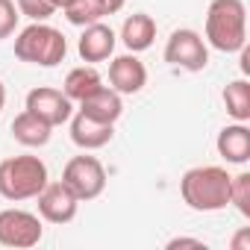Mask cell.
<instances>
[{"instance_id":"cell-1","label":"cell","mask_w":250,"mask_h":250,"mask_svg":"<svg viewBox=\"0 0 250 250\" xmlns=\"http://www.w3.org/2000/svg\"><path fill=\"white\" fill-rule=\"evenodd\" d=\"M229 174L221 165L188 168L180 180L183 203L194 212H221L229 206Z\"/></svg>"},{"instance_id":"cell-2","label":"cell","mask_w":250,"mask_h":250,"mask_svg":"<svg viewBox=\"0 0 250 250\" xmlns=\"http://www.w3.org/2000/svg\"><path fill=\"white\" fill-rule=\"evenodd\" d=\"M203 42L221 53H238L247 44V9L241 0H212Z\"/></svg>"},{"instance_id":"cell-3","label":"cell","mask_w":250,"mask_h":250,"mask_svg":"<svg viewBox=\"0 0 250 250\" xmlns=\"http://www.w3.org/2000/svg\"><path fill=\"white\" fill-rule=\"evenodd\" d=\"M47 180H50L47 165L33 153L9 156L0 162V197H6L12 203L36 200V194L47 186Z\"/></svg>"},{"instance_id":"cell-4","label":"cell","mask_w":250,"mask_h":250,"mask_svg":"<svg viewBox=\"0 0 250 250\" xmlns=\"http://www.w3.org/2000/svg\"><path fill=\"white\" fill-rule=\"evenodd\" d=\"M65 53H68V42H65L62 30L50 27L47 21H33L15 39V56L30 65L56 68L65 59Z\"/></svg>"},{"instance_id":"cell-5","label":"cell","mask_w":250,"mask_h":250,"mask_svg":"<svg viewBox=\"0 0 250 250\" xmlns=\"http://www.w3.org/2000/svg\"><path fill=\"white\" fill-rule=\"evenodd\" d=\"M165 62L174 65V68H183L188 74H197L209 65V47L203 42V36L197 30H188V27H180L168 36L165 42Z\"/></svg>"},{"instance_id":"cell-6","label":"cell","mask_w":250,"mask_h":250,"mask_svg":"<svg viewBox=\"0 0 250 250\" xmlns=\"http://www.w3.org/2000/svg\"><path fill=\"white\" fill-rule=\"evenodd\" d=\"M62 183L83 200H94L103 194L106 188V168L97 156H88V150L83 156L68 159V165L62 168Z\"/></svg>"},{"instance_id":"cell-7","label":"cell","mask_w":250,"mask_h":250,"mask_svg":"<svg viewBox=\"0 0 250 250\" xmlns=\"http://www.w3.org/2000/svg\"><path fill=\"white\" fill-rule=\"evenodd\" d=\"M44 238V224L36 212L27 209H3L0 212V244L3 247H36Z\"/></svg>"},{"instance_id":"cell-8","label":"cell","mask_w":250,"mask_h":250,"mask_svg":"<svg viewBox=\"0 0 250 250\" xmlns=\"http://www.w3.org/2000/svg\"><path fill=\"white\" fill-rule=\"evenodd\" d=\"M39 200V218L47 221V224H68L77 218V209H80V197L62 183V180H47V186L36 194Z\"/></svg>"},{"instance_id":"cell-9","label":"cell","mask_w":250,"mask_h":250,"mask_svg":"<svg viewBox=\"0 0 250 250\" xmlns=\"http://www.w3.org/2000/svg\"><path fill=\"white\" fill-rule=\"evenodd\" d=\"M27 109L33 115H39L44 124H50V127H62V124H68L71 115H74V103L65 97V91L50 88V85L33 88L27 94Z\"/></svg>"},{"instance_id":"cell-10","label":"cell","mask_w":250,"mask_h":250,"mask_svg":"<svg viewBox=\"0 0 250 250\" xmlns=\"http://www.w3.org/2000/svg\"><path fill=\"white\" fill-rule=\"evenodd\" d=\"M147 85V68L136 53H121L109 62V88L124 94H139Z\"/></svg>"},{"instance_id":"cell-11","label":"cell","mask_w":250,"mask_h":250,"mask_svg":"<svg viewBox=\"0 0 250 250\" xmlns=\"http://www.w3.org/2000/svg\"><path fill=\"white\" fill-rule=\"evenodd\" d=\"M115 44H118V36L109 24L97 21V24H88L83 27V36L77 42V53L83 62L94 65V62H106L112 53H115Z\"/></svg>"},{"instance_id":"cell-12","label":"cell","mask_w":250,"mask_h":250,"mask_svg":"<svg viewBox=\"0 0 250 250\" xmlns=\"http://www.w3.org/2000/svg\"><path fill=\"white\" fill-rule=\"evenodd\" d=\"M215 147H218V156L227 165H247L250 162V130H247V124L235 121L229 127H224L215 139Z\"/></svg>"},{"instance_id":"cell-13","label":"cell","mask_w":250,"mask_h":250,"mask_svg":"<svg viewBox=\"0 0 250 250\" xmlns=\"http://www.w3.org/2000/svg\"><path fill=\"white\" fill-rule=\"evenodd\" d=\"M112 136H115V124L91 121L83 112L71 115V142L80 150H100V147H106L112 142Z\"/></svg>"},{"instance_id":"cell-14","label":"cell","mask_w":250,"mask_h":250,"mask_svg":"<svg viewBox=\"0 0 250 250\" xmlns=\"http://www.w3.org/2000/svg\"><path fill=\"white\" fill-rule=\"evenodd\" d=\"M77 106H80L77 112H83L85 118L100 121V124H118V118L124 115V100H121V94H118L115 88H106V85H100L94 94H88V97L80 100Z\"/></svg>"},{"instance_id":"cell-15","label":"cell","mask_w":250,"mask_h":250,"mask_svg":"<svg viewBox=\"0 0 250 250\" xmlns=\"http://www.w3.org/2000/svg\"><path fill=\"white\" fill-rule=\"evenodd\" d=\"M124 3H127V0H71L62 12H65L68 24H74V27H88V24H97V21H103V18L115 15V12H121Z\"/></svg>"},{"instance_id":"cell-16","label":"cell","mask_w":250,"mask_h":250,"mask_svg":"<svg viewBox=\"0 0 250 250\" xmlns=\"http://www.w3.org/2000/svg\"><path fill=\"white\" fill-rule=\"evenodd\" d=\"M118 39L124 42V47H127L130 53H145L156 42V21L147 12H133L127 21L121 24V36Z\"/></svg>"},{"instance_id":"cell-17","label":"cell","mask_w":250,"mask_h":250,"mask_svg":"<svg viewBox=\"0 0 250 250\" xmlns=\"http://www.w3.org/2000/svg\"><path fill=\"white\" fill-rule=\"evenodd\" d=\"M50 136H53V127L44 124L39 115H33L30 109H24L12 121V139L24 147H44L50 142Z\"/></svg>"},{"instance_id":"cell-18","label":"cell","mask_w":250,"mask_h":250,"mask_svg":"<svg viewBox=\"0 0 250 250\" xmlns=\"http://www.w3.org/2000/svg\"><path fill=\"white\" fill-rule=\"evenodd\" d=\"M100 85H103V77L97 74V68L94 65H80V68H71L68 71V77L62 83V91H65V97L71 103H80L88 94H94Z\"/></svg>"},{"instance_id":"cell-19","label":"cell","mask_w":250,"mask_h":250,"mask_svg":"<svg viewBox=\"0 0 250 250\" xmlns=\"http://www.w3.org/2000/svg\"><path fill=\"white\" fill-rule=\"evenodd\" d=\"M221 100H224L227 115H229L232 121H241V124L250 121V83H247L244 77L227 83L224 91H221Z\"/></svg>"},{"instance_id":"cell-20","label":"cell","mask_w":250,"mask_h":250,"mask_svg":"<svg viewBox=\"0 0 250 250\" xmlns=\"http://www.w3.org/2000/svg\"><path fill=\"white\" fill-rule=\"evenodd\" d=\"M229 203L244 218H250V174L247 171H241V174H235L229 180Z\"/></svg>"},{"instance_id":"cell-21","label":"cell","mask_w":250,"mask_h":250,"mask_svg":"<svg viewBox=\"0 0 250 250\" xmlns=\"http://www.w3.org/2000/svg\"><path fill=\"white\" fill-rule=\"evenodd\" d=\"M15 6H18V12H21L24 18H30V21H47V18H53V12H56V6L50 3V0H15Z\"/></svg>"},{"instance_id":"cell-22","label":"cell","mask_w":250,"mask_h":250,"mask_svg":"<svg viewBox=\"0 0 250 250\" xmlns=\"http://www.w3.org/2000/svg\"><path fill=\"white\" fill-rule=\"evenodd\" d=\"M18 6H15V0H0V42L9 39L15 30H18Z\"/></svg>"},{"instance_id":"cell-23","label":"cell","mask_w":250,"mask_h":250,"mask_svg":"<svg viewBox=\"0 0 250 250\" xmlns=\"http://www.w3.org/2000/svg\"><path fill=\"white\" fill-rule=\"evenodd\" d=\"M168 250H177V247H206L200 238H186V235H180V238H171L168 244H165Z\"/></svg>"},{"instance_id":"cell-24","label":"cell","mask_w":250,"mask_h":250,"mask_svg":"<svg viewBox=\"0 0 250 250\" xmlns=\"http://www.w3.org/2000/svg\"><path fill=\"white\" fill-rule=\"evenodd\" d=\"M232 250H250V229L247 227L232 238Z\"/></svg>"},{"instance_id":"cell-25","label":"cell","mask_w":250,"mask_h":250,"mask_svg":"<svg viewBox=\"0 0 250 250\" xmlns=\"http://www.w3.org/2000/svg\"><path fill=\"white\" fill-rule=\"evenodd\" d=\"M3 106H6V85L0 80V112H3Z\"/></svg>"},{"instance_id":"cell-26","label":"cell","mask_w":250,"mask_h":250,"mask_svg":"<svg viewBox=\"0 0 250 250\" xmlns=\"http://www.w3.org/2000/svg\"><path fill=\"white\" fill-rule=\"evenodd\" d=\"M50 3H53V6H56V9H65V6H68V3H71V0H50Z\"/></svg>"}]
</instances>
